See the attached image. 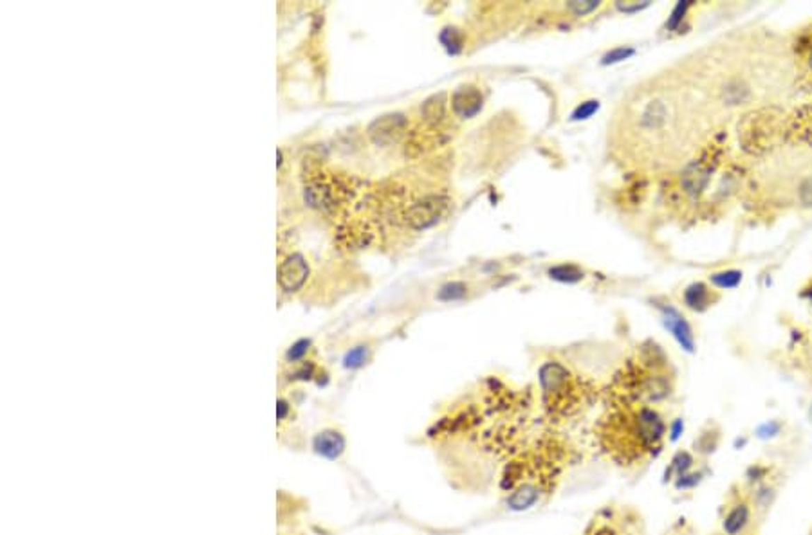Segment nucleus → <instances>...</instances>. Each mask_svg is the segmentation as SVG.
Masks as SVG:
<instances>
[{"label":"nucleus","mask_w":812,"mask_h":535,"mask_svg":"<svg viewBox=\"0 0 812 535\" xmlns=\"http://www.w3.org/2000/svg\"><path fill=\"white\" fill-rule=\"evenodd\" d=\"M440 42L446 45V49H448L452 54H457L462 49V36L457 29H449V27L448 29H444L443 35H440Z\"/></svg>","instance_id":"17"},{"label":"nucleus","mask_w":812,"mask_h":535,"mask_svg":"<svg viewBox=\"0 0 812 535\" xmlns=\"http://www.w3.org/2000/svg\"><path fill=\"white\" fill-rule=\"evenodd\" d=\"M751 522V509L746 501L733 504L722 521V530L726 535H740L746 532Z\"/></svg>","instance_id":"8"},{"label":"nucleus","mask_w":812,"mask_h":535,"mask_svg":"<svg viewBox=\"0 0 812 535\" xmlns=\"http://www.w3.org/2000/svg\"><path fill=\"white\" fill-rule=\"evenodd\" d=\"M599 108V103L598 101H587V103H582V105L578 106L576 110L573 112V120L574 121H580V120H589L592 114H594L596 110Z\"/></svg>","instance_id":"22"},{"label":"nucleus","mask_w":812,"mask_h":535,"mask_svg":"<svg viewBox=\"0 0 812 535\" xmlns=\"http://www.w3.org/2000/svg\"><path fill=\"white\" fill-rule=\"evenodd\" d=\"M781 433V424L780 422H765V424H762L756 429V436L762 438V440H769V438H774L778 436V434Z\"/></svg>","instance_id":"21"},{"label":"nucleus","mask_w":812,"mask_h":535,"mask_svg":"<svg viewBox=\"0 0 812 535\" xmlns=\"http://www.w3.org/2000/svg\"><path fill=\"white\" fill-rule=\"evenodd\" d=\"M690 6H692L690 2H680V4H677V8H675L674 13H671V18L668 20V27H670V29H675V27H677V24L683 20L684 13H686V9H688Z\"/></svg>","instance_id":"24"},{"label":"nucleus","mask_w":812,"mask_h":535,"mask_svg":"<svg viewBox=\"0 0 812 535\" xmlns=\"http://www.w3.org/2000/svg\"><path fill=\"white\" fill-rule=\"evenodd\" d=\"M648 6V2H643V4H639V2H634V4H623V2H617V9L619 11H625V13H634V11H641L643 8H646Z\"/></svg>","instance_id":"26"},{"label":"nucleus","mask_w":812,"mask_h":535,"mask_svg":"<svg viewBox=\"0 0 812 535\" xmlns=\"http://www.w3.org/2000/svg\"><path fill=\"white\" fill-rule=\"evenodd\" d=\"M422 117L430 126H439L446 120V97L444 94H435L428 97L421 106Z\"/></svg>","instance_id":"11"},{"label":"nucleus","mask_w":812,"mask_h":535,"mask_svg":"<svg viewBox=\"0 0 812 535\" xmlns=\"http://www.w3.org/2000/svg\"><path fill=\"white\" fill-rule=\"evenodd\" d=\"M538 500H540V488L525 483V485L518 486V488L507 497V507H509L511 510H515V512H522V510L531 509Z\"/></svg>","instance_id":"10"},{"label":"nucleus","mask_w":812,"mask_h":535,"mask_svg":"<svg viewBox=\"0 0 812 535\" xmlns=\"http://www.w3.org/2000/svg\"><path fill=\"white\" fill-rule=\"evenodd\" d=\"M540 386L543 395L552 397L555 402L567 397L568 372L559 363H546L540 368Z\"/></svg>","instance_id":"3"},{"label":"nucleus","mask_w":812,"mask_h":535,"mask_svg":"<svg viewBox=\"0 0 812 535\" xmlns=\"http://www.w3.org/2000/svg\"><path fill=\"white\" fill-rule=\"evenodd\" d=\"M367 359H369V349L365 348V346H356L351 352H347L345 359H343V366L356 370V368L363 366L367 363Z\"/></svg>","instance_id":"16"},{"label":"nucleus","mask_w":812,"mask_h":535,"mask_svg":"<svg viewBox=\"0 0 812 535\" xmlns=\"http://www.w3.org/2000/svg\"><path fill=\"white\" fill-rule=\"evenodd\" d=\"M805 62H807L809 74L812 76V42L811 45H807V49H805Z\"/></svg>","instance_id":"28"},{"label":"nucleus","mask_w":812,"mask_h":535,"mask_svg":"<svg viewBox=\"0 0 812 535\" xmlns=\"http://www.w3.org/2000/svg\"><path fill=\"white\" fill-rule=\"evenodd\" d=\"M466 292H468L466 283H462V281H452V283H446L444 287H440L437 297H439L440 301H455L462 299V297L466 296Z\"/></svg>","instance_id":"14"},{"label":"nucleus","mask_w":812,"mask_h":535,"mask_svg":"<svg viewBox=\"0 0 812 535\" xmlns=\"http://www.w3.org/2000/svg\"><path fill=\"white\" fill-rule=\"evenodd\" d=\"M484 97L477 87H461L452 97V108L459 117H473L480 112Z\"/></svg>","instance_id":"5"},{"label":"nucleus","mask_w":812,"mask_h":535,"mask_svg":"<svg viewBox=\"0 0 812 535\" xmlns=\"http://www.w3.org/2000/svg\"><path fill=\"white\" fill-rule=\"evenodd\" d=\"M662 321H664V327L671 332V336L679 340V345L683 346L684 349L693 352V348H695V339H693L692 328H690V324L684 321L683 315H680L675 308L668 306V308H662Z\"/></svg>","instance_id":"6"},{"label":"nucleus","mask_w":812,"mask_h":535,"mask_svg":"<svg viewBox=\"0 0 812 535\" xmlns=\"http://www.w3.org/2000/svg\"><path fill=\"white\" fill-rule=\"evenodd\" d=\"M683 431H684V422L683 420H679V418H677V420L671 422V425H670V440L671 442L679 440L680 434H683Z\"/></svg>","instance_id":"25"},{"label":"nucleus","mask_w":812,"mask_h":535,"mask_svg":"<svg viewBox=\"0 0 812 535\" xmlns=\"http://www.w3.org/2000/svg\"><path fill=\"white\" fill-rule=\"evenodd\" d=\"M686 305L693 310H704L711 305V290L704 283H693L684 292Z\"/></svg>","instance_id":"12"},{"label":"nucleus","mask_w":812,"mask_h":535,"mask_svg":"<svg viewBox=\"0 0 812 535\" xmlns=\"http://www.w3.org/2000/svg\"><path fill=\"white\" fill-rule=\"evenodd\" d=\"M309 346H311V340L307 339L296 340V343L287 349V359L289 361H300V359L307 354Z\"/></svg>","instance_id":"23"},{"label":"nucleus","mask_w":812,"mask_h":535,"mask_svg":"<svg viewBox=\"0 0 812 535\" xmlns=\"http://www.w3.org/2000/svg\"><path fill=\"white\" fill-rule=\"evenodd\" d=\"M568 9L571 11H574L576 15H587V13H592L594 9H598L599 2L598 0H573V2H568Z\"/></svg>","instance_id":"19"},{"label":"nucleus","mask_w":812,"mask_h":535,"mask_svg":"<svg viewBox=\"0 0 812 535\" xmlns=\"http://www.w3.org/2000/svg\"><path fill=\"white\" fill-rule=\"evenodd\" d=\"M549 274L552 279H558V281H564V283H576V281L583 278L582 269H578L576 265L552 267L549 270Z\"/></svg>","instance_id":"13"},{"label":"nucleus","mask_w":812,"mask_h":535,"mask_svg":"<svg viewBox=\"0 0 812 535\" xmlns=\"http://www.w3.org/2000/svg\"><path fill=\"white\" fill-rule=\"evenodd\" d=\"M693 465V458L688 454V452H679V454L675 456L674 461H671V467H670V472H677V476H684V474H688V470L692 469Z\"/></svg>","instance_id":"18"},{"label":"nucleus","mask_w":812,"mask_h":535,"mask_svg":"<svg viewBox=\"0 0 812 535\" xmlns=\"http://www.w3.org/2000/svg\"><path fill=\"white\" fill-rule=\"evenodd\" d=\"M711 281L720 288H735L742 281V272H738V270L717 272V274L711 276Z\"/></svg>","instance_id":"15"},{"label":"nucleus","mask_w":812,"mask_h":535,"mask_svg":"<svg viewBox=\"0 0 812 535\" xmlns=\"http://www.w3.org/2000/svg\"><path fill=\"white\" fill-rule=\"evenodd\" d=\"M309 276V265L302 254H291L282 261L278 269V283L285 292H296L305 283Z\"/></svg>","instance_id":"4"},{"label":"nucleus","mask_w":812,"mask_h":535,"mask_svg":"<svg viewBox=\"0 0 812 535\" xmlns=\"http://www.w3.org/2000/svg\"><path fill=\"white\" fill-rule=\"evenodd\" d=\"M811 415H812V409H811Z\"/></svg>","instance_id":"30"},{"label":"nucleus","mask_w":812,"mask_h":535,"mask_svg":"<svg viewBox=\"0 0 812 535\" xmlns=\"http://www.w3.org/2000/svg\"><path fill=\"white\" fill-rule=\"evenodd\" d=\"M449 208V200L440 195H428L424 199L413 202L406 209V224L413 229H427L435 226L446 215Z\"/></svg>","instance_id":"1"},{"label":"nucleus","mask_w":812,"mask_h":535,"mask_svg":"<svg viewBox=\"0 0 812 535\" xmlns=\"http://www.w3.org/2000/svg\"><path fill=\"white\" fill-rule=\"evenodd\" d=\"M632 54H634V49H630V47H617V49H612L610 53H607L603 56V63H605V65H608V63L623 62V60H626V58H630Z\"/></svg>","instance_id":"20"},{"label":"nucleus","mask_w":812,"mask_h":535,"mask_svg":"<svg viewBox=\"0 0 812 535\" xmlns=\"http://www.w3.org/2000/svg\"><path fill=\"white\" fill-rule=\"evenodd\" d=\"M276 166H278V168L282 166V151L280 150H276Z\"/></svg>","instance_id":"29"},{"label":"nucleus","mask_w":812,"mask_h":535,"mask_svg":"<svg viewBox=\"0 0 812 535\" xmlns=\"http://www.w3.org/2000/svg\"><path fill=\"white\" fill-rule=\"evenodd\" d=\"M406 117L403 114H385L379 115L372 123L369 124V138L372 139L376 145L385 146L392 145L401 138L406 130Z\"/></svg>","instance_id":"2"},{"label":"nucleus","mask_w":812,"mask_h":535,"mask_svg":"<svg viewBox=\"0 0 812 535\" xmlns=\"http://www.w3.org/2000/svg\"><path fill=\"white\" fill-rule=\"evenodd\" d=\"M289 413V404L285 402V400H278V404H276V416H278V420H284L285 416H287Z\"/></svg>","instance_id":"27"},{"label":"nucleus","mask_w":812,"mask_h":535,"mask_svg":"<svg viewBox=\"0 0 812 535\" xmlns=\"http://www.w3.org/2000/svg\"><path fill=\"white\" fill-rule=\"evenodd\" d=\"M305 202L312 208L328 209L336 206V191L325 182H312L305 188Z\"/></svg>","instance_id":"9"},{"label":"nucleus","mask_w":812,"mask_h":535,"mask_svg":"<svg viewBox=\"0 0 812 535\" xmlns=\"http://www.w3.org/2000/svg\"><path fill=\"white\" fill-rule=\"evenodd\" d=\"M312 447L318 454L327 460H337L345 451V438L337 431H321L315 436Z\"/></svg>","instance_id":"7"}]
</instances>
